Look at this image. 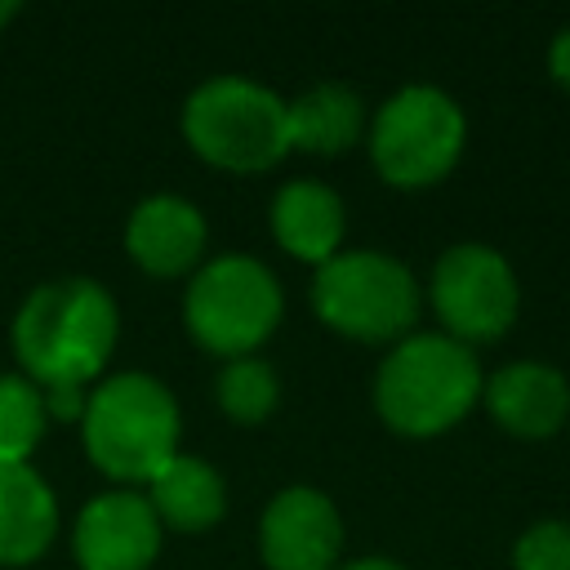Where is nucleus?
Masks as SVG:
<instances>
[{
	"mask_svg": "<svg viewBox=\"0 0 570 570\" xmlns=\"http://www.w3.org/2000/svg\"><path fill=\"white\" fill-rule=\"evenodd\" d=\"M116 298L89 281L67 276L36 285L13 316V347L40 387H85L116 347Z\"/></svg>",
	"mask_w": 570,
	"mask_h": 570,
	"instance_id": "nucleus-1",
	"label": "nucleus"
},
{
	"mask_svg": "<svg viewBox=\"0 0 570 570\" xmlns=\"http://www.w3.org/2000/svg\"><path fill=\"white\" fill-rule=\"evenodd\" d=\"M476 396H481L476 356L450 334L401 338L374 374V405L383 423L396 428L401 436H436L454 428Z\"/></svg>",
	"mask_w": 570,
	"mask_h": 570,
	"instance_id": "nucleus-2",
	"label": "nucleus"
},
{
	"mask_svg": "<svg viewBox=\"0 0 570 570\" xmlns=\"http://www.w3.org/2000/svg\"><path fill=\"white\" fill-rule=\"evenodd\" d=\"M80 436L107 476L151 481L178 454V405L160 379L129 370L89 392Z\"/></svg>",
	"mask_w": 570,
	"mask_h": 570,
	"instance_id": "nucleus-3",
	"label": "nucleus"
},
{
	"mask_svg": "<svg viewBox=\"0 0 570 570\" xmlns=\"http://www.w3.org/2000/svg\"><path fill=\"white\" fill-rule=\"evenodd\" d=\"M183 134L218 169L258 174L289 151L285 102L249 76H209L183 102Z\"/></svg>",
	"mask_w": 570,
	"mask_h": 570,
	"instance_id": "nucleus-4",
	"label": "nucleus"
},
{
	"mask_svg": "<svg viewBox=\"0 0 570 570\" xmlns=\"http://www.w3.org/2000/svg\"><path fill=\"white\" fill-rule=\"evenodd\" d=\"M316 316L352 338L383 343L401 338L419 316V285L405 263L379 249H347L316 267L312 281Z\"/></svg>",
	"mask_w": 570,
	"mask_h": 570,
	"instance_id": "nucleus-5",
	"label": "nucleus"
},
{
	"mask_svg": "<svg viewBox=\"0 0 570 570\" xmlns=\"http://www.w3.org/2000/svg\"><path fill=\"white\" fill-rule=\"evenodd\" d=\"M281 285L249 254H223L196 267L183 294V321L191 338L218 356L254 352L281 321Z\"/></svg>",
	"mask_w": 570,
	"mask_h": 570,
	"instance_id": "nucleus-6",
	"label": "nucleus"
},
{
	"mask_svg": "<svg viewBox=\"0 0 570 570\" xmlns=\"http://www.w3.org/2000/svg\"><path fill=\"white\" fill-rule=\"evenodd\" d=\"M463 134V111L445 89L405 85L379 107L370 129V156L392 187H428L454 169Z\"/></svg>",
	"mask_w": 570,
	"mask_h": 570,
	"instance_id": "nucleus-7",
	"label": "nucleus"
},
{
	"mask_svg": "<svg viewBox=\"0 0 570 570\" xmlns=\"http://www.w3.org/2000/svg\"><path fill=\"white\" fill-rule=\"evenodd\" d=\"M517 303V276L490 245H454L432 267V307L445 321V334L463 347L499 338L512 325Z\"/></svg>",
	"mask_w": 570,
	"mask_h": 570,
	"instance_id": "nucleus-8",
	"label": "nucleus"
},
{
	"mask_svg": "<svg viewBox=\"0 0 570 570\" xmlns=\"http://www.w3.org/2000/svg\"><path fill=\"white\" fill-rule=\"evenodd\" d=\"M343 548V517L316 485L281 490L258 521V552L267 570H334Z\"/></svg>",
	"mask_w": 570,
	"mask_h": 570,
	"instance_id": "nucleus-9",
	"label": "nucleus"
},
{
	"mask_svg": "<svg viewBox=\"0 0 570 570\" xmlns=\"http://www.w3.org/2000/svg\"><path fill=\"white\" fill-rule=\"evenodd\" d=\"M71 548L80 570H147L160 552V517L147 494L107 490L80 508Z\"/></svg>",
	"mask_w": 570,
	"mask_h": 570,
	"instance_id": "nucleus-10",
	"label": "nucleus"
},
{
	"mask_svg": "<svg viewBox=\"0 0 570 570\" xmlns=\"http://www.w3.org/2000/svg\"><path fill=\"white\" fill-rule=\"evenodd\" d=\"M125 249L151 276H183L200 263L205 214L174 191L147 196L134 205V214L125 223Z\"/></svg>",
	"mask_w": 570,
	"mask_h": 570,
	"instance_id": "nucleus-11",
	"label": "nucleus"
},
{
	"mask_svg": "<svg viewBox=\"0 0 570 570\" xmlns=\"http://www.w3.org/2000/svg\"><path fill=\"white\" fill-rule=\"evenodd\" d=\"M485 405L512 436H552L570 414V383L552 365L512 361L490 374Z\"/></svg>",
	"mask_w": 570,
	"mask_h": 570,
	"instance_id": "nucleus-12",
	"label": "nucleus"
},
{
	"mask_svg": "<svg viewBox=\"0 0 570 570\" xmlns=\"http://www.w3.org/2000/svg\"><path fill=\"white\" fill-rule=\"evenodd\" d=\"M58 525V503L45 476L27 463H0V566L36 561Z\"/></svg>",
	"mask_w": 570,
	"mask_h": 570,
	"instance_id": "nucleus-13",
	"label": "nucleus"
},
{
	"mask_svg": "<svg viewBox=\"0 0 570 570\" xmlns=\"http://www.w3.org/2000/svg\"><path fill=\"white\" fill-rule=\"evenodd\" d=\"M272 232L276 240L307 263H330L343 240V200L325 183L294 178L272 200Z\"/></svg>",
	"mask_w": 570,
	"mask_h": 570,
	"instance_id": "nucleus-14",
	"label": "nucleus"
},
{
	"mask_svg": "<svg viewBox=\"0 0 570 570\" xmlns=\"http://www.w3.org/2000/svg\"><path fill=\"white\" fill-rule=\"evenodd\" d=\"M147 485H151L147 494L151 512L174 530H205L223 517L227 503L223 476L196 454H174Z\"/></svg>",
	"mask_w": 570,
	"mask_h": 570,
	"instance_id": "nucleus-15",
	"label": "nucleus"
},
{
	"mask_svg": "<svg viewBox=\"0 0 570 570\" xmlns=\"http://www.w3.org/2000/svg\"><path fill=\"white\" fill-rule=\"evenodd\" d=\"M285 116H289V147H303L316 156L347 151L365 129V102L356 98V89L334 80L312 85L303 98L285 102Z\"/></svg>",
	"mask_w": 570,
	"mask_h": 570,
	"instance_id": "nucleus-16",
	"label": "nucleus"
},
{
	"mask_svg": "<svg viewBox=\"0 0 570 570\" xmlns=\"http://www.w3.org/2000/svg\"><path fill=\"white\" fill-rule=\"evenodd\" d=\"M45 392L31 379L0 374V463H27L45 432Z\"/></svg>",
	"mask_w": 570,
	"mask_h": 570,
	"instance_id": "nucleus-17",
	"label": "nucleus"
},
{
	"mask_svg": "<svg viewBox=\"0 0 570 570\" xmlns=\"http://www.w3.org/2000/svg\"><path fill=\"white\" fill-rule=\"evenodd\" d=\"M276 396H281V383L267 361L236 356L218 370V405H223V414H232L240 423L267 419L276 410Z\"/></svg>",
	"mask_w": 570,
	"mask_h": 570,
	"instance_id": "nucleus-18",
	"label": "nucleus"
},
{
	"mask_svg": "<svg viewBox=\"0 0 570 570\" xmlns=\"http://www.w3.org/2000/svg\"><path fill=\"white\" fill-rule=\"evenodd\" d=\"M517 570H570V525L566 521H539L530 525L512 548Z\"/></svg>",
	"mask_w": 570,
	"mask_h": 570,
	"instance_id": "nucleus-19",
	"label": "nucleus"
},
{
	"mask_svg": "<svg viewBox=\"0 0 570 570\" xmlns=\"http://www.w3.org/2000/svg\"><path fill=\"white\" fill-rule=\"evenodd\" d=\"M548 71H552V80H557L561 89H570V27L552 40V49H548Z\"/></svg>",
	"mask_w": 570,
	"mask_h": 570,
	"instance_id": "nucleus-20",
	"label": "nucleus"
},
{
	"mask_svg": "<svg viewBox=\"0 0 570 570\" xmlns=\"http://www.w3.org/2000/svg\"><path fill=\"white\" fill-rule=\"evenodd\" d=\"M338 570H405V566L392 561V557H361V561H347V566H338Z\"/></svg>",
	"mask_w": 570,
	"mask_h": 570,
	"instance_id": "nucleus-21",
	"label": "nucleus"
},
{
	"mask_svg": "<svg viewBox=\"0 0 570 570\" xmlns=\"http://www.w3.org/2000/svg\"><path fill=\"white\" fill-rule=\"evenodd\" d=\"M13 13H18V4H13V0H0V27H4Z\"/></svg>",
	"mask_w": 570,
	"mask_h": 570,
	"instance_id": "nucleus-22",
	"label": "nucleus"
}]
</instances>
